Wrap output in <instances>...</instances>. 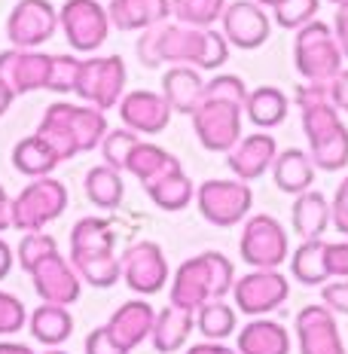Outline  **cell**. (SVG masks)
I'll return each instance as SVG.
<instances>
[{"instance_id":"48","label":"cell","mask_w":348,"mask_h":354,"mask_svg":"<svg viewBox=\"0 0 348 354\" xmlns=\"http://www.w3.org/2000/svg\"><path fill=\"white\" fill-rule=\"evenodd\" d=\"M327 275L336 281V278H348V239L345 241H327Z\"/></svg>"},{"instance_id":"25","label":"cell","mask_w":348,"mask_h":354,"mask_svg":"<svg viewBox=\"0 0 348 354\" xmlns=\"http://www.w3.org/2000/svg\"><path fill=\"white\" fill-rule=\"evenodd\" d=\"M239 354H291V333L272 318H254L239 330Z\"/></svg>"},{"instance_id":"6","label":"cell","mask_w":348,"mask_h":354,"mask_svg":"<svg viewBox=\"0 0 348 354\" xmlns=\"http://www.w3.org/2000/svg\"><path fill=\"white\" fill-rule=\"evenodd\" d=\"M196 205L199 214L211 226H239L241 220H248L254 193H250V183L239 180V177H232V180H205L202 187H196Z\"/></svg>"},{"instance_id":"44","label":"cell","mask_w":348,"mask_h":354,"mask_svg":"<svg viewBox=\"0 0 348 354\" xmlns=\"http://www.w3.org/2000/svg\"><path fill=\"white\" fill-rule=\"evenodd\" d=\"M205 101H229V104L244 107L248 101V86L235 73H217L214 80H205Z\"/></svg>"},{"instance_id":"51","label":"cell","mask_w":348,"mask_h":354,"mask_svg":"<svg viewBox=\"0 0 348 354\" xmlns=\"http://www.w3.org/2000/svg\"><path fill=\"white\" fill-rule=\"evenodd\" d=\"M330 101L339 113H348V68H342L330 80Z\"/></svg>"},{"instance_id":"53","label":"cell","mask_w":348,"mask_h":354,"mask_svg":"<svg viewBox=\"0 0 348 354\" xmlns=\"http://www.w3.org/2000/svg\"><path fill=\"white\" fill-rule=\"evenodd\" d=\"M183 354H239L235 348H229V345H223V342H199V345H192V348H187Z\"/></svg>"},{"instance_id":"22","label":"cell","mask_w":348,"mask_h":354,"mask_svg":"<svg viewBox=\"0 0 348 354\" xmlns=\"http://www.w3.org/2000/svg\"><path fill=\"white\" fill-rule=\"evenodd\" d=\"M116 248V235L107 220L101 217H83L71 230V263H86L95 257H107Z\"/></svg>"},{"instance_id":"41","label":"cell","mask_w":348,"mask_h":354,"mask_svg":"<svg viewBox=\"0 0 348 354\" xmlns=\"http://www.w3.org/2000/svg\"><path fill=\"white\" fill-rule=\"evenodd\" d=\"M53 254H58V245H55L53 235H46V232H25L21 235V241H19V250H16L21 269H25L28 275H31L37 266L46 260V257H53Z\"/></svg>"},{"instance_id":"17","label":"cell","mask_w":348,"mask_h":354,"mask_svg":"<svg viewBox=\"0 0 348 354\" xmlns=\"http://www.w3.org/2000/svg\"><path fill=\"white\" fill-rule=\"evenodd\" d=\"M34 278V290L43 302H55V306H73L80 299V290H83V278L73 269V263H68L62 254L46 257L37 269L31 272Z\"/></svg>"},{"instance_id":"59","label":"cell","mask_w":348,"mask_h":354,"mask_svg":"<svg viewBox=\"0 0 348 354\" xmlns=\"http://www.w3.org/2000/svg\"><path fill=\"white\" fill-rule=\"evenodd\" d=\"M46 354H68V351H62V348H53V351H46Z\"/></svg>"},{"instance_id":"8","label":"cell","mask_w":348,"mask_h":354,"mask_svg":"<svg viewBox=\"0 0 348 354\" xmlns=\"http://www.w3.org/2000/svg\"><path fill=\"white\" fill-rule=\"evenodd\" d=\"M58 28L64 31V40L73 53H95L110 31L107 6H101L98 0H64L58 10Z\"/></svg>"},{"instance_id":"40","label":"cell","mask_w":348,"mask_h":354,"mask_svg":"<svg viewBox=\"0 0 348 354\" xmlns=\"http://www.w3.org/2000/svg\"><path fill=\"white\" fill-rule=\"evenodd\" d=\"M138 144H140V135H135L131 129H113V131H107L104 141H101V156H104V165L116 168V171H125L131 150H135Z\"/></svg>"},{"instance_id":"13","label":"cell","mask_w":348,"mask_h":354,"mask_svg":"<svg viewBox=\"0 0 348 354\" xmlns=\"http://www.w3.org/2000/svg\"><path fill=\"white\" fill-rule=\"evenodd\" d=\"M296 342H300V354H348L336 315L324 302H312V306L300 308V315H296Z\"/></svg>"},{"instance_id":"12","label":"cell","mask_w":348,"mask_h":354,"mask_svg":"<svg viewBox=\"0 0 348 354\" xmlns=\"http://www.w3.org/2000/svg\"><path fill=\"white\" fill-rule=\"evenodd\" d=\"M58 31V10L49 0H19L6 19V34L16 49H37Z\"/></svg>"},{"instance_id":"60","label":"cell","mask_w":348,"mask_h":354,"mask_svg":"<svg viewBox=\"0 0 348 354\" xmlns=\"http://www.w3.org/2000/svg\"><path fill=\"white\" fill-rule=\"evenodd\" d=\"M327 3H336V6H342V3H345V0H327Z\"/></svg>"},{"instance_id":"14","label":"cell","mask_w":348,"mask_h":354,"mask_svg":"<svg viewBox=\"0 0 348 354\" xmlns=\"http://www.w3.org/2000/svg\"><path fill=\"white\" fill-rule=\"evenodd\" d=\"M223 37L235 49H260L272 34V19L257 0H232L220 19Z\"/></svg>"},{"instance_id":"38","label":"cell","mask_w":348,"mask_h":354,"mask_svg":"<svg viewBox=\"0 0 348 354\" xmlns=\"http://www.w3.org/2000/svg\"><path fill=\"white\" fill-rule=\"evenodd\" d=\"M309 156H312L315 168L321 171H342L348 165V129H336L330 138H324L321 144L309 147Z\"/></svg>"},{"instance_id":"52","label":"cell","mask_w":348,"mask_h":354,"mask_svg":"<svg viewBox=\"0 0 348 354\" xmlns=\"http://www.w3.org/2000/svg\"><path fill=\"white\" fill-rule=\"evenodd\" d=\"M333 34H336V43L342 49V55L348 58V0L342 6H336V19H333Z\"/></svg>"},{"instance_id":"2","label":"cell","mask_w":348,"mask_h":354,"mask_svg":"<svg viewBox=\"0 0 348 354\" xmlns=\"http://www.w3.org/2000/svg\"><path fill=\"white\" fill-rule=\"evenodd\" d=\"M235 287V269L220 250H205L199 257L181 263V269L172 275V293L168 302L199 312L205 302L211 299H226Z\"/></svg>"},{"instance_id":"11","label":"cell","mask_w":348,"mask_h":354,"mask_svg":"<svg viewBox=\"0 0 348 354\" xmlns=\"http://www.w3.org/2000/svg\"><path fill=\"white\" fill-rule=\"evenodd\" d=\"M122 281L140 297H156L168 284V260L156 241H135L122 250Z\"/></svg>"},{"instance_id":"7","label":"cell","mask_w":348,"mask_h":354,"mask_svg":"<svg viewBox=\"0 0 348 354\" xmlns=\"http://www.w3.org/2000/svg\"><path fill=\"white\" fill-rule=\"evenodd\" d=\"M125 88V62L120 55H101V58H83L77 80V98L89 107L110 110L122 101Z\"/></svg>"},{"instance_id":"36","label":"cell","mask_w":348,"mask_h":354,"mask_svg":"<svg viewBox=\"0 0 348 354\" xmlns=\"http://www.w3.org/2000/svg\"><path fill=\"white\" fill-rule=\"evenodd\" d=\"M235 324H239V318H235V308L229 306V302H223V299L205 302V306L196 312L199 333H202L205 339H211V342H223L226 336H232L235 333Z\"/></svg>"},{"instance_id":"42","label":"cell","mask_w":348,"mask_h":354,"mask_svg":"<svg viewBox=\"0 0 348 354\" xmlns=\"http://www.w3.org/2000/svg\"><path fill=\"white\" fill-rule=\"evenodd\" d=\"M80 68H83V58H77V55H53V58H49L46 88H49V92H58V95L77 92Z\"/></svg>"},{"instance_id":"37","label":"cell","mask_w":348,"mask_h":354,"mask_svg":"<svg viewBox=\"0 0 348 354\" xmlns=\"http://www.w3.org/2000/svg\"><path fill=\"white\" fill-rule=\"evenodd\" d=\"M226 0H172V16L190 28H214L223 19Z\"/></svg>"},{"instance_id":"3","label":"cell","mask_w":348,"mask_h":354,"mask_svg":"<svg viewBox=\"0 0 348 354\" xmlns=\"http://www.w3.org/2000/svg\"><path fill=\"white\" fill-rule=\"evenodd\" d=\"M342 49L336 43L333 25L312 19L293 37V64L309 83H330L342 71Z\"/></svg>"},{"instance_id":"54","label":"cell","mask_w":348,"mask_h":354,"mask_svg":"<svg viewBox=\"0 0 348 354\" xmlns=\"http://www.w3.org/2000/svg\"><path fill=\"white\" fill-rule=\"evenodd\" d=\"M12 226V198L6 196L3 183H0V232Z\"/></svg>"},{"instance_id":"5","label":"cell","mask_w":348,"mask_h":354,"mask_svg":"<svg viewBox=\"0 0 348 354\" xmlns=\"http://www.w3.org/2000/svg\"><path fill=\"white\" fill-rule=\"evenodd\" d=\"M239 250L250 269H278L291 254V239L272 214H254L244 220Z\"/></svg>"},{"instance_id":"47","label":"cell","mask_w":348,"mask_h":354,"mask_svg":"<svg viewBox=\"0 0 348 354\" xmlns=\"http://www.w3.org/2000/svg\"><path fill=\"white\" fill-rule=\"evenodd\" d=\"M330 217H333V230L348 239V177L339 183L330 198Z\"/></svg>"},{"instance_id":"29","label":"cell","mask_w":348,"mask_h":354,"mask_svg":"<svg viewBox=\"0 0 348 354\" xmlns=\"http://www.w3.org/2000/svg\"><path fill=\"white\" fill-rule=\"evenodd\" d=\"M287 110H291V101L275 86L254 88V92H248V101H244V116L257 129H275V125L287 120Z\"/></svg>"},{"instance_id":"33","label":"cell","mask_w":348,"mask_h":354,"mask_svg":"<svg viewBox=\"0 0 348 354\" xmlns=\"http://www.w3.org/2000/svg\"><path fill=\"white\" fill-rule=\"evenodd\" d=\"M37 135H40L43 141L53 147V150L62 159L80 156L77 141H73V131H71V122H68V104H62V101L46 107V113H43V120H40V129H37Z\"/></svg>"},{"instance_id":"50","label":"cell","mask_w":348,"mask_h":354,"mask_svg":"<svg viewBox=\"0 0 348 354\" xmlns=\"http://www.w3.org/2000/svg\"><path fill=\"white\" fill-rule=\"evenodd\" d=\"M86 354H129V351L110 336L107 327H98L86 336Z\"/></svg>"},{"instance_id":"49","label":"cell","mask_w":348,"mask_h":354,"mask_svg":"<svg viewBox=\"0 0 348 354\" xmlns=\"http://www.w3.org/2000/svg\"><path fill=\"white\" fill-rule=\"evenodd\" d=\"M296 104H300V110L306 107H318V104H333L330 101V83H302L300 88H296Z\"/></svg>"},{"instance_id":"20","label":"cell","mask_w":348,"mask_h":354,"mask_svg":"<svg viewBox=\"0 0 348 354\" xmlns=\"http://www.w3.org/2000/svg\"><path fill=\"white\" fill-rule=\"evenodd\" d=\"M162 95H165L168 107L174 113L192 116L199 110V104L205 101V80L190 64H172L165 71V77H162Z\"/></svg>"},{"instance_id":"23","label":"cell","mask_w":348,"mask_h":354,"mask_svg":"<svg viewBox=\"0 0 348 354\" xmlns=\"http://www.w3.org/2000/svg\"><path fill=\"white\" fill-rule=\"evenodd\" d=\"M315 162L309 156V150H281L275 162H272V180H275V187L281 193L287 196H300L306 193V189H312L315 183Z\"/></svg>"},{"instance_id":"45","label":"cell","mask_w":348,"mask_h":354,"mask_svg":"<svg viewBox=\"0 0 348 354\" xmlns=\"http://www.w3.org/2000/svg\"><path fill=\"white\" fill-rule=\"evenodd\" d=\"M28 324V312H25V302L12 293L0 290V336H10L19 333L21 327Z\"/></svg>"},{"instance_id":"35","label":"cell","mask_w":348,"mask_h":354,"mask_svg":"<svg viewBox=\"0 0 348 354\" xmlns=\"http://www.w3.org/2000/svg\"><path fill=\"white\" fill-rule=\"evenodd\" d=\"M122 171H116V168L110 165H95L86 171V196L89 202L95 205V208H116V205L122 202Z\"/></svg>"},{"instance_id":"58","label":"cell","mask_w":348,"mask_h":354,"mask_svg":"<svg viewBox=\"0 0 348 354\" xmlns=\"http://www.w3.org/2000/svg\"><path fill=\"white\" fill-rule=\"evenodd\" d=\"M260 6H275V3H281V0H257Z\"/></svg>"},{"instance_id":"27","label":"cell","mask_w":348,"mask_h":354,"mask_svg":"<svg viewBox=\"0 0 348 354\" xmlns=\"http://www.w3.org/2000/svg\"><path fill=\"white\" fill-rule=\"evenodd\" d=\"M28 327H31V336L37 342L49 345V348H58L64 345L73 333V318L68 312V306H55V302H43L31 312L28 318Z\"/></svg>"},{"instance_id":"21","label":"cell","mask_w":348,"mask_h":354,"mask_svg":"<svg viewBox=\"0 0 348 354\" xmlns=\"http://www.w3.org/2000/svg\"><path fill=\"white\" fill-rule=\"evenodd\" d=\"M110 25L120 31H147L172 16V0H110L107 3Z\"/></svg>"},{"instance_id":"28","label":"cell","mask_w":348,"mask_h":354,"mask_svg":"<svg viewBox=\"0 0 348 354\" xmlns=\"http://www.w3.org/2000/svg\"><path fill=\"white\" fill-rule=\"evenodd\" d=\"M62 156L43 141L40 135H31V138H21V141L12 147V168L21 171L25 177H49L58 168Z\"/></svg>"},{"instance_id":"26","label":"cell","mask_w":348,"mask_h":354,"mask_svg":"<svg viewBox=\"0 0 348 354\" xmlns=\"http://www.w3.org/2000/svg\"><path fill=\"white\" fill-rule=\"evenodd\" d=\"M291 223H293V232L300 235L302 241L321 239V235L327 232V226H333L327 196L315 193V189L300 193L296 202H293V208H291Z\"/></svg>"},{"instance_id":"10","label":"cell","mask_w":348,"mask_h":354,"mask_svg":"<svg viewBox=\"0 0 348 354\" xmlns=\"http://www.w3.org/2000/svg\"><path fill=\"white\" fill-rule=\"evenodd\" d=\"M241 113L244 107L229 101H202L192 113V131L199 144L211 153H229L241 141Z\"/></svg>"},{"instance_id":"56","label":"cell","mask_w":348,"mask_h":354,"mask_svg":"<svg viewBox=\"0 0 348 354\" xmlns=\"http://www.w3.org/2000/svg\"><path fill=\"white\" fill-rule=\"evenodd\" d=\"M12 98H16V92H12L10 86L3 83V80H0V116L6 113V110H10V104H12Z\"/></svg>"},{"instance_id":"39","label":"cell","mask_w":348,"mask_h":354,"mask_svg":"<svg viewBox=\"0 0 348 354\" xmlns=\"http://www.w3.org/2000/svg\"><path fill=\"white\" fill-rule=\"evenodd\" d=\"M336 129H342V116H339V110L333 104H318V107L302 110V131L309 138V147L321 144Z\"/></svg>"},{"instance_id":"1","label":"cell","mask_w":348,"mask_h":354,"mask_svg":"<svg viewBox=\"0 0 348 354\" xmlns=\"http://www.w3.org/2000/svg\"><path fill=\"white\" fill-rule=\"evenodd\" d=\"M229 58V40L223 31L214 28H190V25H168L147 28L138 37V62L144 68L159 64H190L196 71H217Z\"/></svg>"},{"instance_id":"46","label":"cell","mask_w":348,"mask_h":354,"mask_svg":"<svg viewBox=\"0 0 348 354\" xmlns=\"http://www.w3.org/2000/svg\"><path fill=\"white\" fill-rule=\"evenodd\" d=\"M321 302L333 315H348V278H336V281L324 284Z\"/></svg>"},{"instance_id":"31","label":"cell","mask_w":348,"mask_h":354,"mask_svg":"<svg viewBox=\"0 0 348 354\" xmlns=\"http://www.w3.org/2000/svg\"><path fill=\"white\" fill-rule=\"evenodd\" d=\"M324 250H327V241H321V239L300 241V248H296L293 257H291V272H293V278L300 284H306V287H324V284L330 281V275H327V257H324Z\"/></svg>"},{"instance_id":"57","label":"cell","mask_w":348,"mask_h":354,"mask_svg":"<svg viewBox=\"0 0 348 354\" xmlns=\"http://www.w3.org/2000/svg\"><path fill=\"white\" fill-rule=\"evenodd\" d=\"M0 354H37V351L21 342H0Z\"/></svg>"},{"instance_id":"4","label":"cell","mask_w":348,"mask_h":354,"mask_svg":"<svg viewBox=\"0 0 348 354\" xmlns=\"http://www.w3.org/2000/svg\"><path fill=\"white\" fill-rule=\"evenodd\" d=\"M68 208V187L55 177H37L12 198V226L21 232H40Z\"/></svg>"},{"instance_id":"9","label":"cell","mask_w":348,"mask_h":354,"mask_svg":"<svg viewBox=\"0 0 348 354\" xmlns=\"http://www.w3.org/2000/svg\"><path fill=\"white\" fill-rule=\"evenodd\" d=\"M287 297H291V281L278 269H250L248 275L235 278L232 287L235 308L250 318H263V315L275 312L278 306H284Z\"/></svg>"},{"instance_id":"19","label":"cell","mask_w":348,"mask_h":354,"mask_svg":"<svg viewBox=\"0 0 348 354\" xmlns=\"http://www.w3.org/2000/svg\"><path fill=\"white\" fill-rule=\"evenodd\" d=\"M153 321H156V308L147 299H129L110 315V321L104 327L110 330V336L122 345L125 351L138 348L144 339H150L153 333Z\"/></svg>"},{"instance_id":"24","label":"cell","mask_w":348,"mask_h":354,"mask_svg":"<svg viewBox=\"0 0 348 354\" xmlns=\"http://www.w3.org/2000/svg\"><path fill=\"white\" fill-rule=\"evenodd\" d=\"M192 327H196V312H187V308L168 302L165 308H159L156 321H153V333H150L153 348L159 354H172L177 348H183Z\"/></svg>"},{"instance_id":"34","label":"cell","mask_w":348,"mask_h":354,"mask_svg":"<svg viewBox=\"0 0 348 354\" xmlns=\"http://www.w3.org/2000/svg\"><path fill=\"white\" fill-rule=\"evenodd\" d=\"M181 162H177L168 150H162L159 144H147V141H140L135 150H131V156H129V165H125V171L129 174H135L140 183H150V180H156L159 174H165V171H172V168H177Z\"/></svg>"},{"instance_id":"55","label":"cell","mask_w":348,"mask_h":354,"mask_svg":"<svg viewBox=\"0 0 348 354\" xmlns=\"http://www.w3.org/2000/svg\"><path fill=\"white\" fill-rule=\"evenodd\" d=\"M12 260H16V257H12V248L6 245L3 239H0V281H3V278L10 275V269H12Z\"/></svg>"},{"instance_id":"15","label":"cell","mask_w":348,"mask_h":354,"mask_svg":"<svg viewBox=\"0 0 348 354\" xmlns=\"http://www.w3.org/2000/svg\"><path fill=\"white\" fill-rule=\"evenodd\" d=\"M120 120L125 129H131L135 135H159L168 129L174 110L168 107L165 95L150 92V88H138V92L122 95L120 104Z\"/></svg>"},{"instance_id":"32","label":"cell","mask_w":348,"mask_h":354,"mask_svg":"<svg viewBox=\"0 0 348 354\" xmlns=\"http://www.w3.org/2000/svg\"><path fill=\"white\" fill-rule=\"evenodd\" d=\"M68 122L73 131V141H77L80 153H89L95 147H101L107 135V120L104 110L89 107V104H68Z\"/></svg>"},{"instance_id":"16","label":"cell","mask_w":348,"mask_h":354,"mask_svg":"<svg viewBox=\"0 0 348 354\" xmlns=\"http://www.w3.org/2000/svg\"><path fill=\"white\" fill-rule=\"evenodd\" d=\"M49 58L53 55L37 53V49H3L0 53V80L16 92V98L37 92V88H46Z\"/></svg>"},{"instance_id":"18","label":"cell","mask_w":348,"mask_h":354,"mask_svg":"<svg viewBox=\"0 0 348 354\" xmlns=\"http://www.w3.org/2000/svg\"><path fill=\"white\" fill-rule=\"evenodd\" d=\"M278 156V144L269 131H254V135L241 138L232 150L226 153V165L239 180L250 183L266 171H272V162Z\"/></svg>"},{"instance_id":"30","label":"cell","mask_w":348,"mask_h":354,"mask_svg":"<svg viewBox=\"0 0 348 354\" xmlns=\"http://www.w3.org/2000/svg\"><path fill=\"white\" fill-rule=\"evenodd\" d=\"M144 189H147V196L156 202V208H162V211H183L192 198H196V187H192V180L183 174L181 165L159 174L156 180H150Z\"/></svg>"},{"instance_id":"43","label":"cell","mask_w":348,"mask_h":354,"mask_svg":"<svg viewBox=\"0 0 348 354\" xmlns=\"http://www.w3.org/2000/svg\"><path fill=\"white\" fill-rule=\"evenodd\" d=\"M318 6H321V0H281V3L272 6V16L284 31H300L302 25H309L315 19Z\"/></svg>"}]
</instances>
